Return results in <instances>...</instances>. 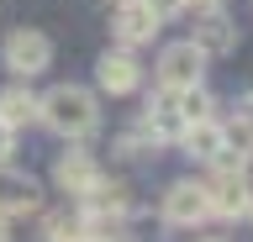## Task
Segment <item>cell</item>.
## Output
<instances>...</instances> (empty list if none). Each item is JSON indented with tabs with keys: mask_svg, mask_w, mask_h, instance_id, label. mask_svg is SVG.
<instances>
[{
	"mask_svg": "<svg viewBox=\"0 0 253 242\" xmlns=\"http://www.w3.org/2000/svg\"><path fill=\"white\" fill-rule=\"evenodd\" d=\"M37 121H42L53 137H63L69 147H84L100 132V95L90 84H53L47 95H37Z\"/></svg>",
	"mask_w": 253,
	"mask_h": 242,
	"instance_id": "6da1fadb",
	"label": "cell"
},
{
	"mask_svg": "<svg viewBox=\"0 0 253 242\" xmlns=\"http://www.w3.org/2000/svg\"><path fill=\"white\" fill-rule=\"evenodd\" d=\"M201 190H206L211 221H243L253 206V174L232 169V163H211V179H201Z\"/></svg>",
	"mask_w": 253,
	"mask_h": 242,
	"instance_id": "7a4b0ae2",
	"label": "cell"
},
{
	"mask_svg": "<svg viewBox=\"0 0 253 242\" xmlns=\"http://www.w3.org/2000/svg\"><path fill=\"white\" fill-rule=\"evenodd\" d=\"M0 69L11 74V79H37V74H47L53 69V37L37 32V27H16V32H5V42H0Z\"/></svg>",
	"mask_w": 253,
	"mask_h": 242,
	"instance_id": "3957f363",
	"label": "cell"
},
{
	"mask_svg": "<svg viewBox=\"0 0 253 242\" xmlns=\"http://www.w3.org/2000/svg\"><path fill=\"white\" fill-rule=\"evenodd\" d=\"M74 210H79V221L100 237V232H122V226L137 216V200H132V190H126L122 179H106V184H100L95 195H84Z\"/></svg>",
	"mask_w": 253,
	"mask_h": 242,
	"instance_id": "277c9868",
	"label": "cell"
},
{
	"mask_svg": "<svg viewBox=\"0 0 253 242\" xmlns=\"http://www.w3.org/2000/svg\"><path fill=\"white\" fill-rule=\"evenodd\" d=\"M106 184V169H100V158H95L90 147H63L58 158H53V190L69 195V200H84V195H95Z\"/></svg>",
	"mask_w": 253,
	"mask_h": 242,
	"instance_id": "5b68a950",
	"label": "cell"
},
{
	"mask_svg": "<svg viewBox=\"0 0 253 242\" xmlns=\"http://www.w3.org/2000/svg\"><path fill=\"white\" fill-rule=\"evenodd\" d=\"M158 221H164V226H174V232H201V226L211 221L201 179H174L169 190L158 195Z\"/></svg>",
	"mask_w": 253,
	"mask_h": 242,
	"instance_id": "8992f818",
	"label": "cell"
},
{
	"mask_svg": "<svg viewBox=\"0 0 253 242\" xmlns=\"http://www.w3.org/2000/svg\"><path fill=\"white\" fill-rule=\"evenodd\" d=\"M153 84H158V90H190V84H206V58L190 48V37L158 48V58H153Z\"/></svg>",
	"mask_w": 253,
	"mask_h": 242,
	"instance_id": "52a82bcc",
	"label": "cell"
},
{
	"mask_svg": "<svg viewBox=\"0 0 253 242\" xmlns=\"http://www.w3.org/2000/svg\"><path fill=\"white\" fill-rule=\"evenodd\" d=\"M142 79H148V69H142L137 53H126V48H106L100 58H95V90L111 100H122V95H137Z\"/></svg>",
	"mask_w": 253,
	"mask_h": 242,
	"instance_id": "ba28073f",
	"label": "cell"
},
{
	"mask_svg": "<svg viewBox=\"0 0 253 242\" xmlns=\"http://www.w3.org/2000/svg\"><path fill=\"white\" fill-rule=\"evenodd\" d=\"M237 21L227 16V5L221 11H195V21H190V48L201 53L206 64L211 58H227V53H237Z\"/></svg>",
	"mask_w": 253,
	"mask_h": 242,
	"instance_id": "9c48e42d",
	"label": "cell"
},
{
	"mask_svg": "<svg viewBox=\"0 0 253 242\" xmlns=\"http://www.w3.org/2000/svg\"><path fill=\"white\" fill-rule=\"evenodd\" d=\"M37 210H42V184L27 169L5 163L0 169V221H21V216H37Z\"/></svg>",
	"mask_w": 253,
	"mask_h": 242,
	"instance_id": "30bf717a",
	"label": "cell"
},
{
	"mask_svg": "<svg viewBox=\"0 0 253 242\" xmlns=\"http://www.w3.org/2000/svg\"><path fill=\"white\" fill-rule=\"evenodd\" d=\"M158 32H164V21H158L142 0H122V5H116V16H111V42H116V48H126V53L148 48Z\"/></svg>",
	"mask_w": 253,
	"mask_h": 242,
	"instance_id": "8fae6325",
	"label": "cell"
},
{
	"mask_svg": "<svg viewBox=\"0 0 253 242\" xmlns=\"http://www.w3.org/2000/svg\"><path fill=\"white\" fill-rule=\"evenodd\" d=\"M137 127L148 132V137H153L158 147H174V137L185 132V121H179V111H174V90H153V95L142 100Z\"/></svg>",
	"mask_w": 253,
	"mask_h": 242,
	"instance_id": "7c38bea8",
	"label": "cell"
},
{
	"mask_svg": "<svg viewBox=\"0 0 253 242\" xmlns=\"http://www.w3.org/2000/svg\"><path fill=\"white\" fill-rule=\"evenodd\" d=\"M174 147H179L190 163H206V169L221 163V121L216 116H211V121H190V127L174 137Z\"/></svg>",
	"mask_w": 253,
	"mask_h": 242,
	"instance_id": "4fadbf2b",
	"label": "cell"
},
{
	"mask_svg": "<svg viewBox=\"0 0 253 242\" xmlns=\"http://www.w3.org/2000/svg\"><path fill=\"white\" fill-rule=\"evenodd\" d=\"M221 121V163L253 169V116H216Z\"/></svg>",
	"mask_w": 253,
	"mask_h": 242,
	"instance_id": "5bb4252c",
	"label": "cell"
},
{
	"mask_svg": "<svg viewBox=\"0 0 253 242\" xmlns=\"http://www.w3.org/2000/svg\"><path fill=\"white\" fill-rule=\"evenodd\" d=\"M32 121H37V90H32L27 79H11L0 90V127L21 132V127H32Z\"/></svg>",
	"mask_w": 253,
	"mask_h": 242,
	"instance_id": "9a60e30c",
	"label": "cell"
},
{
	"mask_svg": "<svg viewBox=\"0 0 253 242\" xmlns=\"http://www.w3.org/2000/svg\"><path fill=\"white\" fill-rule=\"evenodd\" d=\"M174 111H179V121H211L216 116V95L206 90V84H190V90H174Z\"/></svg>",
	"mask_w": 253,
	"mask_h": 242,
	"instance_id": "2e32d148",
	"label": "cell"
},
{
	"mask_svg": "<svg viewBox=\"0 0 253 242\" xmlns=\"http://www.w3.org/2000/svg\"><path fill=\"white\" fill-rule=\"evenodd\" d=\"M95 232L79 221V210H53L42 216V242H90Z\"/></svg>",
	"mask_w": 253,
	"mask_h": 242,
	"instance_id": "e0dca14e",
	"label": "cell"
},
{
	"mask_svg": "<svg viewBox=\"0 0 253 242\" xmlns=\"http://www.w3.org/2000/svg\"><path fill=\"white\" fill-rule=\"evenodd\" d=\"M116 153H122V158H158V142L132 121L126 132H116Z\"/></svg>",
	"mask_w": 253,
	"mask_h": 242,
	"instance_id": "ac0fdd59",
	"label": "cell"
},
{
	"mask_svg": "<svg viewBox=\"0 0 253 242\" xmlns=\"http://www.w3.org/2000/svg\"><path fill=\"white\" fill-rule=\"evenodd\" d=\"M142 5H148L158 21H174V16H185V11H190V0H142Z\"/></svg>",
	"mask_w": 253,
	"mask_h": 242,
	"instance_id": "d6986e66",
	"label": "cell"
},
{
	"mask_svg": "<svg viewBox=\"0 0 253 242\" xmlns=\"http://www.w3.org/2000/svg\"><path fill=\"white\" fill-rule=\"evenodd\" d=\"M11 158H16V132H11V127H0V169H5Z\"/></svg>",
	"mask_w": 253,
	"mask_h": 242,
	"instance_id": "ffe728a7",
	"label": "cell"
},
{
	"mask_svg": "<svg viewBox=\"0 0 253 242\" xmlns=\"http://www.w3.org/2000/svg\"><path fill=\"white\" fill-rule=\"evenodd\" d=\"M227 0H190V11H221Z\"/></svg>",
	"mask_w": 253,
	"mask_h": 242,
	"instance_id": "44dd1931",
	"label": "cell"
},
{
	"mask_svg": "<svg viewBox=\"0 0 253 242\" xmlns=\"http://www.w3.org/2000/svg\"><path fill=\"white\" fill-rule=\"evenodd\" d=\"M90 242H126V237H116V232H100V237H90Z\"/></svg>",
	"mask_w": 253,
	"mask_h": 242,
	"instance_id": "7402d4cb",
	"label": "cell"
},
{
	"mask_svg": "<svg viewBox=\"0 0 253 242\" xmlns=\"http://www.w3.org/2000/svg\"><path fill=\"white\" fill-rule=\"evenodd\" d=\"M0 242H16V237H11V221H0Z\"/></svg>",
	"mask_w": 253,
	"mask_h": 242,
	"instance_id": "603a6c76",
	"label": "cell"
},
{
	"mask_svg": "<svg viewBox=\"0 0 253 242\" xmlns=\"http://www.w3.org/2000/svg\"><path fill=\"white\" fill-rule=\"evenodd\" d=\"M190 242H227V237H190Z\"/></svg>",
	"mask_w": 253,
	"mask_h": 242,
	"instance_id": "cb8c5ba5",
	"label": "cell"
},
{
	"mask_svg": "<svg viewBox=\"0 0 253 242\" xmlns=\"http://www.w3.org/2000/svg\"><path fill=\"white\" fill-rule=\"evenodd\" d=\"M248 221H253V206H248Z\"/></svg>",
	"mask_w": 253,
	"mask_h": 242,
	"instance_id": "d4e9b609",
	"label": "cell"
},
{
	"mask_svg": "<svg viewBox=\"0 0 253 242\" xmlns=\"http://www.w3.org/2000/svg\"><path fill=\"white\" fill-rule=\"evenodd\" d=\"M116 5H122V0H116Z\"/></svg>",
	"mask_w": 253,
	"mask_h": 242,
	"instance_id": "484cf974",
	"label": "cell"
}]
</instances>
